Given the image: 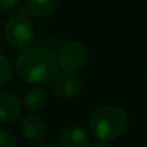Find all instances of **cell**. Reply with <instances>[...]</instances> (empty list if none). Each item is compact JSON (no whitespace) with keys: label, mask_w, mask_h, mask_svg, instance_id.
<instances>
[{"label":"cell","mask_w":147,"mask_h":147,"mask_svg":"<svg viewBox=\"0 0 147 147\" xmlns=\"http://www.w3.org/2000/svg\"><path fill=\"white\" fill-rule=\"evenodd\" d=\"M56 66L55 53L43 46L25 48L15 63L16 74L28 84H40L48 81L56 72Z\"/></svg>","instance_id":"cell-1"},{"label":"cell","mask_w":147,"mask_h":147,"mask_svg":"<svg viewBox=\"0 0 147 147\" xmlns=\"http://www.w3.org/2000/svg\"><path fill=\"white\" fill-rule=\"evenodd\" d=\"M88 127L98 141H111L127 131L128 115L118 105L102 104L91 113Z\"/></svg>","instance_id":"cell-2"},{"label":"cell","mask_w":147,"mask_h":147,"mask_svg":"<svg viewBox=\"0 0 147 147\" xmlns=\"http://www.w3.org/2000/svg\"><path fill=\"white\" fill-rule=\"evenodd\" d=\"M5 40L15 49L28 48L35 38V28L25 13L12 16L3 28Z\"/></svg>","instance_id":"cell-3"},{"label":"cell","mask_w":147,"mask_h":147,"mask_svg":"<svg viewBox=\"0 0 147 147\" xmlns=\"http://www.w3.org/2000/svg\"><path fill=\"white\" fill-rule=\"evenodd\" d=\"M88 61V48L78 40H71L62 45L56 56V63H59L61 69L68 74H75V75L82 69H85Z\"/></svg>","instance_id":"cell-4"},{"label":"cell","mask_w":147,"mask_h":147,"mask_svg":"<svg viewBox=\"0 0 147 147\" xmlns=\"http://www.w3.org/2000/svg\"><path fill=\"white\" fill-rule=\"evenodd\" d=\"M49 88L52 92H55L58 97L72 100L81 94L82 91V82L75 74L68 72H55L48 80Z\"/></svg>","instance_id":"cell-5"},{"label":"cell","mask_w":147,"mask_h":147,"mask_svg":"<svg viewBox=\"0 0 147 147\" xmlns=\"http://www.w3.org/2000/svg\"><path fill=\"white\" fill-rule=\"evenodd\" d=\"M22 111L18 97L9 91H0V123L6 124L19 118Z\"/></svg>","instance_id":"cell-6"},{"label":"cell","mask_w":147,"mask_h":147,"mask_svg":"<svg viewBox=\"0 0 147 147\" xmlns=\"http://www.w3.org/2000/svg\"><path fill=\"white\" fill-rule=\"evenodd\" d=\"M59 143L62 147H90L91 137L87 130L77 125H71L61 131Z\"/></svg>","instance_id":"cell-7"},{"label":"cell","mask_w":147,"mask_h":147,"mask_svg":"<svg viewBox=\"0 0 147 147\" xmlns=\"http://www.w3.org/2000/svg\"><path fill=\"white\" fill-rule=\"evenodd\" d=\"M22 136L29 141H40L46 136V125L45 123L35 115H28L20 123Z\"/></svg>","instance_id":"cell-8"},{"label":"cell","mask_w":147,"mask_h":147,"mask_svg":"<svg viewBox=\"0 0 147 147\" xmlns=\"http://www.w3.org/2000/svg\"><path fill=\"white\" fill-rule=\"evenodd\" d=\"M61 0H26V12L38 19L48 18L56 12Z\"/></svg>","instance_id":"cell-9"},{"label":"cell","mask_w":147,"mask_h":147,"mask_svg":"<svg viewBox=\"0 0 147 147\" xmlns=\"http://www.w3.org/2000/svg\"><path fill=\"white\" fill-rule=\"evenodd\" d=\"M48 102V94L43 88L33 87L25 94V105L29 111H39Z\"/></svg>","instance_id":"cell-10"},{"label":"cell","mask_w":147,"mask_h":147,"mask_svg":"<svg viewBox=\"0 0 147 147\" xmlns=\"http://www.w3.org/2000/svg\"><path fill=\"white\" fill-rule=\"evenodd\" d=\"M13 75V68L6 55L0 52V85H5L12 80Z\"/></svg>","instance_id":"cell-11"},{"label":"cell","mask_w":147,"mask_h":147,"mask_svg":"<svg viewBox=\"0 0 147 147\" xmlns=\"http://www.w3.org/2000/svg\"><path fill=\"white\" fill-rule=\"evenodd\" d=\"M0 147H19L18 138L6 130H0Z\"/></svg>","instance_id":"cell-12"},{"label":"cell","mask_w":147,"mask_h":147,"mask_svg":"<svg viewBox=\"0 0 147 147\" xmlns=\"http://www.w3.org/2000/svg\"><path fill=\"white\" fill-rule=\"evenodd\" d=\"M19 5V0H0V13L13 10Z\"/></svg>","instance_id":"cell-13"},{"label":"cell","mask_w":147,"mask_h":147,"mask_svg":"<svg viewBox=\"0 0 147 147\" xmlns=\"http://www.w3.org/2000/svg\"><path fill=\"white\" fill-rule=\"evenodd\" d=\"M94 147H110V146L107 144V141H98Z\"/></svg>","instance_id":"cell-14"},{"label":"cell","mask_w":147,"mask_h":147,"mask_svg":"<svg viewBox=\"0 0 147 147\" xmlns=\"http://www.w3.org/2000/svg\"><path fill=\"white\" fill-rule=\"evenodd\" d=\"M38 147H55V146H52V144H40Z\"/></svg>","instance_id":"cell-15"}]
</instances>
